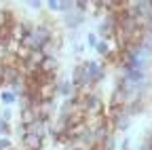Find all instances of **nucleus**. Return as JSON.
Here are the masks:
<instances>
[{
	"label": "nucleus",
	"mask_w": 152,
	"mask_h": 150,
	"mask_svg": "<svg viewBox=\"0 0 152 150\" xmlns=\"http://www.w3.org/2000/svg\"><path fill=\"white\" fill-rule=\"evenodd\" d=\"M42 4H45V2H40V0H32V2H28V7H30V9H34V11H38Z\"/></svg>",
	"instance_id": "19"
},
{
	"label": "nucleus",
	"mask_w": 152,
	"mask_h": 150,
	"mask_svg": "<svg viewBox=\"0 0 152 150\" xmlns=\"http://www.w3.org/2000/svg\"><path fill=\"white\" fill-rule=\"evenodd\" d=\"M47 9H49V11H59V0H49V2H47Z\"/></svg>",
	"instance_id": "18"
},
{
	"label": "nucleus",
	"mask_w": 152,
	"mask_h": 150,
	"mask_svg": "<svg viewBox=\"0 0 152 150\" xmlns=\"http://www.w3.org/2000/svg\"><path fill=\"white\" fill-rule=\"evenodd\" d=\"M76 93V89L72 87V83H70V78H61V80H57V95H61L64 100H68V97H72Z\"/></svg>",
	"instance_id": "8"
},
{
	"label": "nucleus",
	"mask_w": 152,
	"mask_h": 150,
	"mask_svg": "<svg viewBox=\"0 0 152 150\" xmlns=\"http://www.w3.org/2000/svg\"><path fill=\"white\" fill-rule=\"evenodd\" d=\"M110 42H104V40H99L97 42V47H95V53H97V55H102V57H108V55H110Z\"/></svg>",
	"instance_id": "12"
},
{
	"label": "nucleus",
	"mask_w": 152,
	"mask_h": 150,
	"mask_svg": "<svg viewBox=\"0 0 152 150\" xmlns=\"http://www.w3.org/2000/svg\"><path fill=\"white\" fill-rule=\"evenodd\" d=\"M74 53H85V45H76L74 47Z\"/></svg>",
	"instance_id": "20"
},
{
	"label": "nucleus",
	"mask_w": 152,
	"mask_h": 150,
	"mask_svg": "<svg viewBox=\"0 0 152 150\" xmlns=\"http://www.w3.org/2000/svg\"><path fill=\"white\" fill-rule=\"evenodd\" d=\"M11 148H13L11 138H0V150H11Z\"/></svg>",
	"instance_id": "17"
},
{
	"label": "nucleus",
	"mask_w": 152,
	"mask_h": 150,
	"mask_svg": "<svg viewBox=\"0 0 152 150\" xmlns=\"http://www.w3.org/2000/svg\"><path fill=\"white\" fill-rule=\"evenodd\" d=\"M21 74H19V70H17V64H7V66H2V87H11Z\"/></svg>",
	"instance_id": "4"
},
{
	"label": "nucleus",
	"mask_w": 152,
	"mask_h": 150,
	"mask_svg": "<svg viewBox=\"0 0 152 150\" xmlns=\"http://www.w3.org/2000/svg\"><path fill=\"white\" fill-rule=\"evenodd\" d=\"M38 70H40L42 74H47V76H57V70H59V59H57V57H45L42 64L38 66Z\"/></svg>",
	"instance_id": "6"
},
{
	"label": "nucleus",
	"mask_w": 152,
	"mask_h": 150,
	"mask_svg": "<svg viewBox=\"0 0 152 150\" xmlns=\"http://www.w3.org/2000/svg\"><path fill=\"white\" fill-rule=\"evenodd\" d=\"M70 83L72 87L78 91L83 85H87V72H85V64H78L74 70H72V76H70Z\"/></svg>",
	"instance_id": "5"
},
{
	"label": "nucleus",
	"mask_w": 152,
	"mask_h": 150,
	"mask_svg": "<svg viewBox=\"0 0 152 150\" xmlns=\"http://www.w3.org/2000/svg\"><path fill=\"white\" fill-rule=\"evenodd\" d=\"M28 131H30V133H34V135H38L40 140H47V138H49V123H45V121H36Z\"/></svg>",
	"instance_id": "9"
},
{
	"label": "nucleus",
	"mask_w": 152,
	"mask_h": 150,
	"mask_svg": "<svg viewBox=\"0 0 152 150\" xmlns=\"http://www.w3.org/2000/svg\"><path fill=\"white\" fill-rule=\"evenodd\" d=\"M97 42H99L97 34H95V32H89V34H87V47H89V49H95V47H97Z\"/></svg>",
	"instance_id": "14"
},
{
	"label": "nucleus",
	"mask_w": 152,
	"mask_h": 150,
	"mask_svg": "<svg viewBox=\"0 0 152 150\" xmlns=\"http://www.w3.org/2000/svg\"><path fill=\"white\" fill-rule=\"evenodd\" d=\"M19 116H21V121H19V125H23L26 129H30L36 121H38V114L34 108H21L19 110Z\"/></svg>",
	"instance_id": "7"
},
{
	"label": "nucleus",
	"mask_w": 152,
	"mask_h": 150,
	"mask_svg": "<svg viewBox=\"0 0 152 150\" xmlns=\"http://www.w3.org/2000/svg\"><path fill=\"white\" fill-rule=\"evenodd\" d=\"M61 23L68 30H78L85 23V13H78L76 9H72V11H68V13L61 15Z\"/></svg>",
	"instance_id": "1"
},
{
	"label": "nucleus",
	"mask_w": 152,
	"mask_h": 150,
	"mask_svg": "<svg viewBox=\"0 0 152 150\" xmlns=\"http://www.w3.org/2000/svg\"><path fill=\"white\" fill-rule=\"evenodd\" d=\"M72 9H74V0H61V2H59V11L61 13H68Z\"/></svg>",
	"instance_id": "16"
},
{
	"label": "nucleus",
	"mask_w": 152,
	"mask_h": 150,
	"mask_svg": "<svg viewBox=\"0 0 152 150\" xmlns=\"http://www.w3.org/2000/svg\"><path fill=\"white\" fill-rule=\"evenodd\" d=\"M137 150H152V148H150V146H148V144H146V142H142V144H140V148H137Z\"/></svg>",
	"instance_id": "21"
},
{
	"label": "nucleus",
	"mask_w": 152,
	"mask_h": 150,
	"mask_svg": "<svg viewBox=\"0 0 152 150\" xmlns=\"http://www.w3.org/2000/svg\"><path fill=\"white\" fill-rule=\"evenodd\" d=\"M42 148H45V140H40L38 135L30 133V131L21 135V150H42Z\"/></svg>",
	"instance_id": "3"
},
{
	"label": "nucleus",
	"mask_w": 152,
	"mask_h": 150,
	"mask_svg": "<svg viewBox=\"0 0 152 150\" xmlns=\"http://www.w3.org/2000/svg\"><path fill=\"white\" fill-rule=\"evenodd\" d=\"M0 9H2V7H0Z\"/></svg>",
	"instance_id": "22"
},
{
	"label": "nucleus",
	"mask_w": 152,
	"mask_h": 150,
	"mask_svg": "<svg viewBox=\"0 0 152 150\" xmlns=\"http://www.w3.org/2000/svg\"><path fill=\"white\" fill-rule=\"evenodd\" d=\"M0 119L11 125V121H13V110H11V108H2V112H0Z\"/></svg>",
	"instance_id": "15"
},
{
	"label": "nucleus",
	"mask_w": 152,
	"mask_h": 150,
	"mask_svg": "<svg viewBox=\"0 0 152 150\" xmlns=\"http://www.w3.org/2000/svg\"><path fill=\"white\" fill-rule=\"evenodd\" d=\"M0 102H2V106H4V108H9L11 104H15V102H17V95H15L11 89H2V93H0Z\"/></svg>",
	"instance_id": "10"
},
{
	"label": "nucleus",
	"mask_w": 152,
	"mask_h": 150,
	"mask_svg": "<svg viewBox=\"0 0 152 150\" xmlns=\"http://www.w3.org/2000/svg\"><path fill=\"white\" fill-rule=\"evenodd\" d=\"M129 97H127V93L123 87H114L112 93H110V108L112 110H125Z\"/></svg>",
	"instance_id": "2"
},
{
	"label": "nucleus",
	"mask_w": 152,
	"mask_h": 150,
	"mask_svg": "<svg viewBox=\"0 0 152 150\" xmlns=\"http://www.w3.org/2000/svg\"><path fill=\"white\" fill-rule=\"evenodd\" d=\"M97 148H99V150H114V148H116V138H114V133L106 135V140H104Z\"/></svg>",
	"instance_id": "11"
},
{
	"label": "nucleus",
	"mask_w": 152,
	"mask_h": 150,
	"mask_svg": "<svg viewBox=\"0 0 152 150\" xmlns=\"http://www.w3.org/2000/svg\"><path fill=\"white\" fill-rule=\"evenodd\" d=\"M11 135H13V127L0 119V138H11Z\"/></svg>",
	"instance_id": "13"
}]
</instances>
